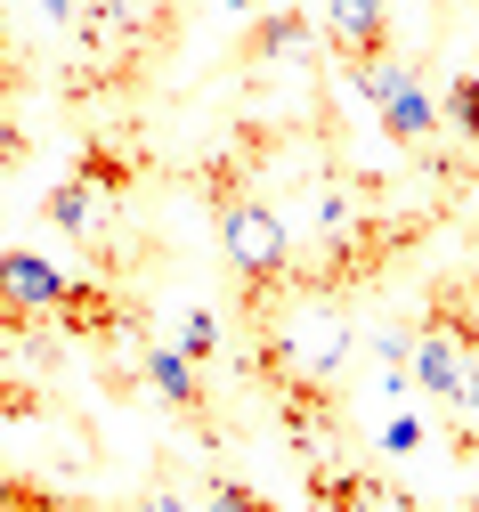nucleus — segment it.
<instances>
[{"label": "nucleus", "instance_id": "1", "mask_svg": "<svg viewBox=\"0 0 479 512\" xmlns=\"http://www.w3.org/2000/svg\"><path fill=\"white\" fill-rule=\"evenodd\" d=\"M358 358V326L341 317V301L285 293L277 309L252 317V374L268 391H333Z\"/></svg>", "mask_w": 479, "mask_h": 512}, {"label": "nucleus", "instance_id": "2", "mask_svg": "<svg viewBox=\"0 0 479 512\" xmlns=\"http://www.w3.org/2000/svg\"><path fill=\"white\" fill-rule=\"evenodd\" d=\"M212 220H220V252H228V277H236L244 317L277 309L293 293V261H301L285 212L268 204L252 179H236V163H212Z\"/></svg>", "mask_w": 479, "mask_h": 512}, {"label": "nucleus", "instance_id": "3", "mask_svg": "<svg viewBox=\"0 0 479 512\" xmlns=\"http://www.w3.org/2000/svg\"><path fill=\"white\" fill-rule=\"evenodd\" d=\"M0 309H9L17 334H33V326H65L74 342H122V334H139V309H130L122 293L49 269L41 252H0Z\"/></svg>", "mask_w": 479, "mask_h": 512}, {"label": "nucleus", "instance_id": "4", "mask_svg": "<svg viewBox=\"0 0 479 512\" xmlns=\"http://www.w3.org/2000/svg\"><path fill=\"white\" fill-rule=\"evenodd\" d=\"M471 366H479V277H439L423 309L406 317V391L423 407H447Z\"/></svg>", "mask_w": 479, "mask_h": 512}, {"label": "nucleus", "instance_id": "5", "mask_svg": "<svg viewBox=\"0 0 479 512\" xmlns=\"http://www.w3.org/2000/svg\"><path fill=\"white\" fill-rule=\"evenodd\" d=\"M82 41L98 66H147L171 41V0H82Z\"/></svg>", "mask_w": 479, "mask_h": 512}, {"label": "nucleus", "instance_id": "6", "mask_svg": "<svg viewBox=\"0 0 479 512\" xmlns=\"http://www.w3.org/2000/svg\"><path fill=\"white\" fill-rule=\"evenodd\" d=\"M358 90L374 98L390 147L431 155V139H439V106H431V90L415 82V66H398V57H382V66H358Z\"/></svg>", "mask_w": 479, "mask_h": 512}, {"label": "nucleus", "instance_id": "7", "mask_svg": "<svg viewBox=\"0 0 479 512\" xmlns=\"http://www.w3.org/2000/svg\"><path fill=\"white\" fill-rule=\"evenodd\" d=\"M130 374H139L147 391H155V399L179 415V423H195L203 439H220V423H212V399H203V366H187V358H179L171 342H155L147 326L130 334Z\"/></svg>", "mask_w": 479, "mask_h": 512}, {"label": "nucleus", "instance_id": "8", "mask_svg": "<svg viewBox=\"0 0 479 512\" xmlns=\"http://www.w3.org/2000/svg\"><path fill=\"white\" fill-rule=\"evenodd\" d=\"M309 504L317 512H423L415 488H398L374 464H309Z\"/></svg>", "mask_w": 479, "mask_h": 512}, {"label": "nucleus", "instance_id": "9", "mask_svg": "<svg viewBox=\"0 0 479 512\" xmlns=\"http://www.w3.org/2000/svg\"><path fill=\"white\" fill-rule=\"evenodd\" d=\"M317 33L333 41L341 66H382L390 57V0H317Z\"/></svg>", "mask_w": 479, "mask_h": 512}, {"label": "nucleus", "instance_id": "10", "mask_svg": "<svg viewBox=\"0 0 479 512\" xmlns=\"http://www.w3.org/2000/svg\"><path fill=\"white\" fill-rule=\"evenodd\" d=\"M106 212H114V196H106V187H90L82 171L41 196V220L65 228V236H82V244H106Z\"/></svg>", "mask_w": 479, "mask_h": 512}, {"label": "nucleus", "instance_id": "11", "mask_svg": "<svg viewBox=\"0 0 479 512\" xmlns=\"http://www.w3.org/2000/svg\"><path fill=\"white\" fill-rule=\"evenodd\" d=\"M317 49V25L301 9H268L252 33H244V66H268V57H309Z\"/></svg>", "mask_w": 479, "mask_h": 512}, {"label": "nucleus", "instance_id": "12", "mask_svg": "<svg viewBox=\"0 0 479 512\" xmlns=\"http://www.w3.org/2000/svg\"><path fill=\"white\" fill-rule=\"evenodd\" d=\"M0 512H90V504L65 496V488H49V480H33V472L0 464Z\"/></svg>", "mask_w": 479, "mask_h": 512}, {"label": "nucleus", "instance_id": "13", "mask_svg": "<svg viewBox=\"0 0 479 512\" xmlns=\"http://www.w3.org/2000/svg\"><path fill=\"white\" fill-rule=\"evenodd\" d=\"M203 512H277V504H268L252 480H236V472H212L203 480Z\"/></svg>", "mask_w": 479, "mask_h": 512}, {"label": "nucleus", "instance_id": "14", "mask_svg": "<svg viewBox=\"0 0 479 512\" xmlns=\"http://www.w3.org/2000/svg\"><path fill=\"white\" fill-rule=\"evenodd\" d=\"M171 350H179L187 366H203V358H212V350H220V326H212V309H187L179 326H171Z\"/></svg>", "mask_w": 479, "mask_h": 512}, {"label": "nucleus", "instance_id": "15", "mask_svg": "<svg viewBox=\"0 0 479 512\" xmlns=\"http://www.w3.org/2000/svg\"><path fill=\"white\" fill-rule=\"evenodd\" d=\"M439 106H447V122H455V131H463V139L479 147V74H455Z\"/></svg>", "mask_w": 479, "mask_h": 512}, {"label": "nucleus", "instance_id": "16", "mask_svg": "<svg viewBox=\"0 0 479 512\" xmlns=\"http://www.w3.org/2000/svg\"><path fill=\"white\" fill-rule=\"evenodd\" d=\"M17 90V41H9V17H0V98Z\"/></svg>", "mask_w": 479, "mask_h": 512}, {"label": "nucleus", "instance_id": "17", "mask_svg": "<svg viewBox=\"0 0 479 512\" xmlns=\"http://www.w3.org/2000/svg\"><path fill=\"white\" fill-rule=\"evenodd\" d=\"M122 512H187V504H179V496H163V488H147V496H130Z\"/></svg>", "mask_w": 479, "mask_h": 512}, {"label": "nucleus", "instance_id": "18", "mask_svg": "<svg viewBox=\"0 0 479 512\" xmlns=\"http://www.w3.org/2000/svg\"><path fill=\"white\" fill-rule=\"evenodd\" d=\"M41 9H49L57 25H74V17H82V0H41Z\"/></svg>", "mask_w": 479, "mask_h": 512}, {"label": "nucleus", "instance_id": "19", "mask_svg": "<svg viewBox=\"0 0 479 512\" xmlns=\"http://www.w3.org/2000/svg\"><path fill=\"white\" fill-rule=\"evenodd\" d=\"M9 334H17V326H9V309H0V342H9Z\"/></svg>", "mask_w": 479, "mask_h": 512}]
</instances>
